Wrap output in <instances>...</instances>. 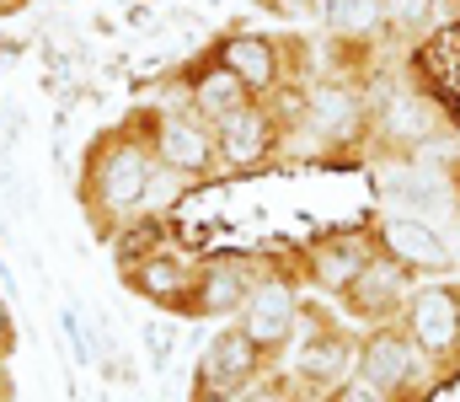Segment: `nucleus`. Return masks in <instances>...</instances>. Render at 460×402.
<instances>
[{
  "label": "nucleus",
  "mask_w": 460,
  "mask_h": 402,
  "mask_svg": "<svg viewBox=\"0 0 460 402\" xmlns=\"http://www.w3.org/2000/svg\"><path fill=\"white\" fill-rule=\"evenodd\" d=\"M155 145L145 134V113H128V124H108L86 139L75 199L97 242H113L128 220L145 215V188L155 177Z\"/></svg>",
  "instance_id": "nucleus-1"
},
{
  "label": "nucleus",
  "mask_w": 460,
  "mask_h": 402,
  "mask_svg": "<svg viewBox=\"0 0 460 402\" xmlns=\"http://www.w3.org/2000/svg\"><path fill=\"white\" fill-rule=\"evenodd\" d=\"M145 134L155 145V161L182 172V177H193V183H204V177H215L226 166L220 161V130L204 124L182 103L177 108H145Z\"/></svg>",
  "instance_id": "nucleus-2"
},
{
  "label": "nucleus",
  "mask_w": 460,
  "mask_h": 402,
  "mask_svg": "<svg viewBox=\"0 0 460 402\" xmlns=\"http://www.w3.org/2000/svg\"><path fill=\"white\" fill-rule=\"evenodd\" d=\"M418 344L407 333H396L391 322H380L364 344H358V360H353V376L375 392V398H391V402H423L429 387H418L423 365H418Z\"/></svg>",
  "instance_id": "nucleus-3"
},
{
  "label": "nucleus",
  "mask_w": 460,
  "mask_h": 402,
  "mask_svg": "<svg viewBox=\"0 0 460 402\" xmlns=\"http://www.w3.org/2000/svg\"><path fill=\"white\" fill-rule=\"evenodd\" d=\"M262 365L268 354L246 338V327H220L204 354H199V371H193V398H241L246 387L262 381Z\"/></svg>",
  "instance_id": "nucleus-4"
},
{
  "label": "nucleus",
  "mask_w": 460,
  "mask_h": 402,
  "mask_svg": "<svg viewBox=\"0 0 460 402\" xmlns=\"http://www.w3.org/2000/svg\"><path fill=\"white\" fill-rule=\"evenodd\" d=\"M300 290H295V279H284V273H262L257 279V290L246 295V306H241V327H246V338L273 360V354H284L289 344H295V333H300Z\"/></svg>",
  "instance_id": "nucleus-5"
},
{
  "label": "nucleus",
  "mask_w": 460,
  "mask_h": 402,
  "mask_svg": "<svg viewBox=\"0 0 460 402\" xmlns=\"http://www.w3.org/2000/svg\"><path fill=\"white\" fill-rule=\"evenodd\" d=\"M305 333H295V387H322L332 392L338 381H348V365L358 360V344L343 322H327L316 311H300Z\"/></svg>",
  "instance_id": "nucleus-6"
},
{
  "label": "nucleus",
  "mask_w": 460,
  "mask_h": 402,
  "mask_svg": "<svg viewBox=\"0 0 460 402\" xmlns=\"http://www.w3.org/2000/svg\"><path fill=\"white\" fill-rule=\"evenodd\" d=\"M262 273H252L246 258H204L193 268V290H188V306L182 317L188 322H226V317H241L246 295L257 290Z\"/></svg>",
  "instance_id": "nucleus-7"
},
{
  "label": "nucleus",
  "mask_w": 460,
  "mask_h": 402,
  "mask_svg": "<svg viewBox=\"0 0 460 402\" xmlns=\"http://www.w3.org/2000/svg\"><path fill=\"white\" fill-rule=\"evenodd\" d=\"M369 103H364V92L358 86H348V81H311L305 86V130L316 134L322 145H353V139H364L369 134Z\"/></svg>",
  "instance_id": "nucleus-8"
},
{
  "label": "nucleus",
  "mask_w": 460,
  "mask_h": 402,
  "mask_svg": "<svg viewBox=\"0 0 460 402\" xmlns=\"http://www.w3.org/2000/svg\"><path fill=\"white\" fill-rule=\"evenodd\" d=\"M380 253V231L369 237V231H332V237H322V242H311L305 253H300V268H305V284H316L322 295H343L348 284L364 273V264Z\"/></svg>",
  "instance_id": "nucleus-9"
},
{
  "label": "nucleus",
  "mask_w": 460,
  "mask_h": 402,
  "mask_svg": "<svg viewBox=\"0 0 460 402\" xmlns=\"http://www.w3.org/2000/svg\"><path fill=\"white\" fill-rule=\"evenodd\" d=\"M407 338L434 360H456L460 354V290L450 284H434V290H418L407 300Z\"/></svg>",
  "instance_id": "nucleus-10"
},
{
  "label": "nucleus",
  "mask_w": 460,
  "mask_h": 402,
  "mask_svg": "<svg viewBox=\"0 0 460 402\" xmlns=\"http://www.w3.org/2000/svg\"><path fill=\"white\" fill-rule=\"evenodd\" d=\"M284 130L289 124L273 113V103L257 97V103H246L241 113H230L226 124H220V161L235 166V172H252V166H262L284 145Z\"/></svg>",
  "instance_id": "nucleus-11"
},
{
  "label": "nucleus",
  "mask_w": 460,
  "mask_h": 402,
  "mask_svg": "<svg viewBox=\"0 0 460 402\" xmlns=\"http://www.w3.org/2000/svg\"><path fill=\"white\" fill-rule=\"evenodd\" d=\"M246 103H257L252 92H246V81L226 70L215 54H204V59H193V65H182V108H193L204 124H226L230 113H241Z\"/></svg>",
  "instance_id": "nucleus-12"
},
{
  "label": "nucleus",
  "mask_w": 460,
  "mask_h": 402,
  "mask_svg": "<svg viewBox=\"0 0 460 402\" xmlns=\"http://www.w3.org/2000/svg\"><path fill=\"white\" fill-rule=\"evenodd\" d=\"M402 295H407V268L380 247V253L364 264V273L338 295V306H343V317H353V322H375V327H380V322L396 317Z\"/></svg>",
  "instance_id": "nucleus-13"
},
{
  "label": "nucleus",
  "mask_w": 460,
  "mask_h": 402,
  "mask_svg": "<svg viewBox=\"0 0 460 402\" xmlns=\"http://www.w3.org/2000/svg\"><path fill=\"white\" fill-rule=\"evenodd\" d=\"M209 54L246 81L252 97H273L284 86V54H279V43L268 32H226V38H215Z\"/></svg>",
  "instance_id": "nucleus-14"
},
{
  "label": "nucleus",
  "mask_w": 460,
  "mask_h": 402,
  "mask_svg": "<svg viewBox=\"0 0 460 402\" xmlns=\"http://www.w3.org/2000/svg\"><path fill=\"white\" fill-rule=\"evenodd\" d=\"M375 231H380V247H385L402 268L445 273V268L456 264L450 242H445L429 220H412V215H380V220H375Z\"/></svg>",
  "instance_id": "nucleus-15"
},
{
  "label": "nucleus",
  "mask_w": 460,
  "mask_h": 402,
  "mask_svg": "<svg viewBox=\"0 0 460 402\" xmlns=\"http://www.w3.org/2000/svg\"><path fill=\"white\" fill-rule=\"evenodd\" d=\"M193 268L188 258H177V253H150L145 264L123 268L118 279L128 284V295H139V300H150V306H161V311H177L182 317V306H188V290H193Z\"/></svg>",
  "instance_id": "nucleus-16"
},
{
  "label": "nucleus",
  "mask_w": 460,
  "mask_h": 402,
  "mask_svg": "<svg viewBox=\"0 0 460 402\" xmlns=\"http://www.w3.org/2000/svg\"><path fill=\"white\" fill-rule=\"evenodd\" d=\"M445 130V113L434 97H418V92H402L380 108V139L385 145H402V150H418L429 145L434 134Z\"/></svg>",
  "instance_id": "nucleus-17"
},
{
  "label": "nucleus",
  "mask_w": 460,
  "mask_h": 402,
  "mask_svg": "<svg viewBox=\"0 0 460 402\" xmlns=\"http://www.w3.org/2000/svg\"><path fill=\"white\" fill-rule=\"evenodd\" d=\"M108 247H113V264H118V273H123V268L145 264L150 253L172 247V220H166V215H139V220H128V226L118 231Z\"/></svg>",
  "instance_id": "nucleus-18"
},
{
  "label": "nucleus",
  "mask_w": 460,
  "mask_h": 402,
  "mask_svg": "<svg viewBox=\"0 0 460 402\" xmlns=\"http://www.w3.org/2000/svg\"><path fill=\"white\" fill-rule=\"evenodd\" d=\"M385 22V0H322V27L332 43H358Z\"/></svg>",
  "instance_id": "nucleus-19"
},
{
  "label": "nucleus",
  "mask_w": 460,
  "mask_h": 402,
  "mask_svg": "<svg viewBox=\"0 0 460 402\" xmlns=\"http://www.w3.org/2000/svg\"><path fill=\"white\" fill-rule=\"evenodd\" d=\"M434 5L439 0H385V22H396L402 32H423L434 22Z\"/></svg>",
  "instance_id": "nucleus-20"
},
{
  "label": "nucleus",
  "mask_w": 460,
  "mask_h": 402,
  "mask_svg": "<svg viewBox=\"0 0 460 402\" xmlns=\"http://www.w3.org/2000/svg\"><path fill=\"white\" fill-rule=\"evenodd\" d=\"M59 327H65V344H70V360L86 371V365H97V344H86V327H81V311L75 306H65L59 311Z\"/></svg>",
  "instance_id": "nucleus-21"
},
{
  "label": "nucleus",
  "mask_w": 460,
  "mask_h": 402,
  "mask_svg": "<svg viewBox=\"0 0 460 402\" xmlns=\"http://www.w3.org/2000/svg\"><path fill=\"white\" fill-rule=\"evenodd\" d=\"M145 349H150L155 371H166V360H172V327H166V322H150V327H145Z\"/></svg>",
  "instance_id": "nucleus-22"
},
{
  "label": "nucleus",
  "mask_w": 460,
  "mask_h": 402,
  "mask_svg": "<svg viewBox=\"0 0 460 402\" xmlns=\"http://www.w3.org/2000/svg\"><path fill=\"white\" fill-rule=\"evenodd\" d=\"M257 11H268V16H289V22H300V16H311V11H322V0H252Z\"/></svg>",
  "instance_id": "nucleus-23"
},
{
  "label": "nucleus",
  "mask_w": 460,
  "mask_h": 402,
  "mask_svg": "<svg viewBox=\"0 0 460 402\" xmlns=\"http://www.w3.org/2000/svg\"><path fill=\"white\" fill-rule=\"evenodd\" d=\"M322 402H380V398H375L364 381H338L332 392H322Z\"/></svg>",
  "instance_id": "nucleus-24"
},
{
  "label": "nucleus",
  "mask_w": 460,
  "mask_h": 402,
  "mask_svg": "<svg viewBox=\"0 0 460 402\" xmlns=\"http://www.w3.org/2000/svg\"><path fill=\"white\" fill-rule=\"evenodd\" d=\"M16 349V317H11V295H0V360H11Z\"/></svg>",
  "instance_id": "nucleus-25"
},
{
  "label": "nucleus",
  "mask_w": 460,
  "mask_h": 402,
  "mask_svg": "<svg viewBox=\"0 0 460 402\" xmlns=\"http://www.w3.org/2000/svg\"><path fill=\"white\" fill-rule=\"evenodd\" d=\"M27 49H32L27 38H0V70H11L16 59H27Z\"/></svg>",
  "instance_id": "nucleus-26"
},
{
  "label": "nucleus",
  "mask_w": 460,
  "mask_h": 402,
  "mask_svg": "<svg viewBox=\"0 0 460 402\" xmlns=\"http://www.w3.org/2000/svg\"><path fill=\"white\" fill-rule=\"evenodd\" d=\"M145 22H150V5H145V0H139V5H128V27H145Z\"/></svg>",
  "instance_id": "nucleus-27"
},
{
  "label": "nucleus",
  "mask_w": 460,
  "mask_h": 402,
  "mask_svg": "<svg viewBox=\"0 0 460 402\" xmlns=\"http://www.w3.org/2000/svg\"><path fill=\"white\" fill-rule=\"evenodd\" d=\"M0 402H16V387L11 381H0Z\"/></svg>",
  "instance_id": "nucleus-28"
},
{
  "label": "nucleus",
  "mask_w": 460,
  "mask_h": 402,
  "mask_svg": "<svg viewBox=\"0 0 460 402\" xmlns=\"http://www.w3.org/2000/svg\"><path fill=\"white\" fill-rule=\"evenodd\" d=\"M193 402H246V398H193Z\"/></svg>",
  "instance_id": "nucleus-29"
},
{
  "label": "nucleus",
  "mask_w": 460,
  "mask_h": 402,
  "mask_svg": "<svg viewBox=\"0 0 460 402\" xmlns=\"http://www.w3.org/2000/svg\"><path fill=\"white\" fill-rule=\"evenodd\" d=\"M0 381H11V376H5V360H0Z\"/></svg>",
  "instance_id": "nucleus-30"
}]
</instances>
